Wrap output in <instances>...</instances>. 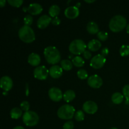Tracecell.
<instances>
[{"mask_svg":"<svg viewBox=\"0 0 129 129\" xmlns=\"http://www.w3.org/2000/svg\"><path fill=\"white\" fill-rule=\"evenodd\" d=\"M127 20L122 15H115L109 22V28L113 32H119L127 26Z\"/></svg>","mask_w":129,"mask_h":129,"instance_id":"obj_2","label":"cell"},{"mask_svg":"<svg viewBox=\"0 0 129 129\" xmlns=\"http://www.w3.org/2000/svg\"><path fill=\"white\" fill-rule=\"evenodd\" d=\"M10 116L13 119H18L22 116V110L18 107L13 108L10 112Z\"/></svg>","mask_w":129,"mask_h":129,"instance_id":"obj_23","label":"cell"},{"mask_svg":"<svg viewBox=\"0 0 129 129\" xmlns=\"http://www.w3.org/2000/svg\"><path fill=\"white\" fill-rule=\"evenodd\" d=\"M110 129H118V128H116V127H112V128H110Z\"/></svg>","mask_w":129,"mask_h":129,"instance_id":"obj_44","label":"cell"},{"mask_svg":"<svg viewBox=\"0 0 129 129\" xmlns=\"http://www.w3.org/2000/svg\"><path fill=\"white\" fill-rule=\"evenodd\" d=\"M42 6L39 3H31L28 8H23L24 11H28L31 15H38L42 11Z\"/></svg>","mask_w":129,"mask_h":129,"instance_id":"obj_11","label":"cell"},{"mask_svg":"<svg viewBox=\"0 0 129 129\" xmlns=\"http://www.w3.org/2000/svg\"><path fill=\"white\" fill-rule=\"evenodd\" d=\"M108 54H109V50H108V49L107 47L103 48V49L101 50V54H102L103 57H105L106 56H107Z\"/></svg>","mask_w":129,"mask_h":129,"instance_id":"obj_37","label":"cell"},{"mask_svg":"<svg viewBox=\"0 0 129 129\" xmlns=\"http://www.w3.org/2000/svg\"><path fill=\"white\" fill-rule=\"evenodd\" d=\"M49 74V70L44 66H38L34 69V77L39 80H45L47 79Z\"/></svg>","mask_w":129,"mask_h":129,"instance_id":"obj_8","label":"cell"},{"mask_svg":"<svg viewBox=\"0 0 129 129\" xmlns=\"http://www.w3.org/2000/svg\"><path fill=\"white\" fill-rule=\"evenodd\" d=\"M75 115V109L69 105H64L57 110V116L62 120H70Z\"/></svg>","mask_w":129,"mask_h":129,"instance_id":"obj_4","label":"cell"},{"mask_svg":"<svg viewBox=\"0 0 129 129\" xmlns=\"http://www.w3.org/2000/svg\"><path fill=\"white\" fill-rule=\"evenodd\" d=\"M63 73V69L60 66L58 65H54L50 67L49 69V74L50 76L54 79L59 78Z\"/></svg>","mask_w":129,"mask_h":129,"instance_id":"obj_16","label":"cell"},{"mask_svg":"<svg viewBox=\"0 0 129 129\" xmlns=\"http://www.w3.org/2000/svg\"><path fill=\"white\" fill-rule=\"evenodd\" d=\"M83 109L88 114H94L98 110V105L93 101H87L83 104Z\"/></svg>","mask_w":129,"mask_h":129,"instance_id":"obj_12","label":"cell"},{"mask_svg":"<svg viewBox=\"0 0 129 129\" xmlns=\"http://www.w3.org/2000/svg\"><path fill=\"white\" fill-rule=\"evenodd\" d=\"M122 92H123V94L125 97L126 100H127V103H128L129 102V84H126L124 86L122 89Z\"/></svg>","mask_w":129,"mask_h":129,"instance_id":"obj_31","label":"cell"},{"mask_svg":"<svg viewBox=\"0 0 129 129\" xmlns=\"http://www.w3.org/2000/svg\"><path fill=\"white\" fill-rule=\"evenodd\" d=\"M60 66L62 69L65 71H70L72 69L73 66V64L71 60H68V59H64L60 61Z\"/></svg>","mask_w":129,"mask_h":129,"instance_id":"obj_24","label":"cell"},{"mask_svg":"<svg viewBox=\"0 0 129 129\" xmlns=\"http://www.w3.org/2000/svg\"><path fill=\"white\" fill-rule=\"evenodd\" d=\"M77 75H78V78L82 80L86 79L88 76V74L86 71L83 69H81L78 71V73H77Z\"/></svg>","mask_w":129,"mask_h":129,"instance_id":"obj_27","label":"cell"},{"mask_svg":"<svg viewBox=\"0 0 129 129\" xmlns=\"http://www.w3.org/2000/svg\"><path fill=\"white\" fill-rule=\"evenodd\" d=\"M23 22L25 25H26V26H30V25H31L33 23V17L31 16V15H26L23 19Z\"/></svg>","mask_w":129,"mask_h":129,"instance_id":"obj_32","label":"cell"},{"mask_svg":"<svg viewBox=\"0 0 129 129\" xmlns=\"http://www.w3.org/2000/svg\"><path fill=\"white\" fill-rule=\"evenodd\" d=\"M74 117H75V119L78 122H81L84 119V113L83 111L78 110L76 112Z\"/></svg>","mask_w":129,"mask_h":129,"instance_id":"obj_28","label":"cell"},{"mask_svg":"<svg viewBox=\"0 0 129 129\" xmlns=\"http://www.w3.org/2000/svg\"><path fill=\"white\" fill-rule=\"evenodd\" d=\"M23 121L28 127H34L39 123V117L36 112L29 110L23 115Z\"/></svg>","mask_w":129,"mask_h":129,"instance_id":"obj_6","label":"cell"},{"mask_svg":"<svg viewBox=\"0 0 129 129\" xmlns=\"http://www.w3.org/2000/svg\"><path fill=\"white\" fill-rule=\"evenodd\" d=\"M30 103L27 102V101H23L20 104V108L22 110L25 111V112L29 111L30 109Z\"/></svg>","mask_w":129,"mask_h":129,"instance_id":"obj_33","label":"cell"},{"mask_svg":"<svg viewBox=\"0 0 129 129\" xmlns=\"http://www.w3.org/2000/svg\"><path fill=\"white\" fill-rule=\"evenodd\" d=\"M97 37H98V39L101 41H106L108 39V34L107 32L105 31H99L97 34Z\"/></svg>","mask_w":129,"mask_h":129,"instance_id":"obj_30","label":"cell"},{"mask_svg":"<svg viewBox=\"0 0 129 129\" xmlns=\"http://www.w3.org/2000/svg\"><path fill=\"white\" fill-rule=\"evenodd\" d=\"M6 92H7V91L3 92V94H4V95H6V94H7V93H6Z\"/></svg>","mask_w":129,"mask_h":129,"instance_id":"obj_43","label":"cell"},{"mask_svg":"<svg viewBox=\"0 0 129 129\" xmlns=\"http://www.w3.org/2000/svg\"><path fill=\"white\" fill-rule=\"evenodd\" d=\"M92 55H91V53L90 52V51L89 50H86L84 52V53H83V57H84V59H91V57Z\"/></svg>","mask_w":129,"mask_h":129,"instance_id":"obj_36","label":"cell"},{"mask_svg":"<svg viewBox=\"0 0 129 129\" xmlns=\"http://www.w3.org/2000/svg\"><path fill=\"white\" fill-rule=\"evenodd\" d=\"M88 84L93 88H100L103 84V80L98 75L94 74L89 76L88 79Z\"/></svg>","mask_w":129,"mask_h":129,"instance_id":"obj_10","label":"cell"},{"mask_svg":"<svg viewBox=\"0 0 129 129\" xmlns=\"http://www.w3.org/2000/svg\"><path fill=\"white\" fill-rule=\"evenodd\" d=\"M106 62V58L102 54H98L93 57L90 62V66L95 69H99L103 68Z\"/></svg>","mask_w":129,"mask_h":129,"instance_id":"obj_7","label":"cell"},{"mask_svg":"<svg viewBox=\"0 0 129 129\" xmlns=\"http://www.w3.org/2000/svg\"><path fill=\"white\" fill-rule=\"evenodd\" d=\"M80 5H81L80 3H77L76 5V6L77 8H79V6H80Z\"/></svg>","mask_w":129,"mask_h":129,"instance_id":"obj_42","label":"cell"},{"mask_svg":"<svg viewBox=\"0 0 129 129\" xmlns=\"http://www.w3.org/2000/svg\"><path fill=\"white\" fill-rule=\"evenodd\" d=\"M0 85H1V88L5 91L8 92L11 89L13 83V81L10 77L8 76H4L1 78Z\"/></svg>","mask_w":129,"mask_h":129,"instance_id":"obj_13","label":"cell"},{"mask_svg":"<svg viewBox=\"0 0 129 129\" xmlns=\"http://www.w3.org/2000/svg\"><path fill=\"white\" fill-rule=\"evenodd\" d=\"M18 37L25 43H31L35 40V34L30 26L23 25L18 31Z\"/></svg>","mask_w":129,"mask_h":129,"instance_id":"obj_3","label":"cell"},{"mask_svg":"<svg viewBox=\"0 0 129 129\" xmlns=\"http://www.w3.org/2000/svg\"><path fill=\"white\" fill-rule=\"evenodd\" d=\"M49 96L53 102H58L61 100L62 98H63V94L62 91L59 88L53 87L49 89Z\"/></svg>","mask_w":129,"mask_h":129,"instance_id":"obj_9","label":"cell"},{"mask_svg":"<svg viewBox=\"0 0 129 129\" xmlns=\"http://www.w3.org/2000/svg\"><path fill=\"white\" fill-rule=\"evenodd\" d=\"M72 62H73V65L75 66L76 67L78 68H81L83 67L84 64V60L80 56H76L75 57L73 58L72 60Z\"/></svg>","mask_w":129,"mask_h":129,"instance_id":"obj_25","label":"cell"},{"mask_svg":"<svg viewBox=\"0 0 129 129\" xmlns=\"http://www.w3.org/2000/svg\"><path fill=\"white\" fill-rule=\"evenodd\" d=\"M112 101L114 104H120L123 101V95L119 92H116L112 94Z\"/></svg>","mask_w":129,"mask_h":129,"instance_id":"obj_21","label":"cell"},{"mask_svg":"<svg viewBox=\"0 0 129 129\" xmlns=\"http://www.w3.org/2000/svg\"><path fill=\"white\" fill-rule=\"evenodd\" d=\"M40 61L41 59L40 55L36 53H31L28 57V62L32 66L38 67V66L40 64Z\"/></svg>","mask_w":129,"mask_h":129,"instance_id":"obj_17","label":"cell"},{"mask_svg":"<svg viewBox=\"0 0 129 129\" xmlns=\"http://www.w3.org/2000/svg\"><path fill=\"white\" fill-rule=\"evenodd\" d=\"M64 15L68 18L74 19L79 15V10L76 6H69L64 11Z\"/></svg>","mask_w":129,"mask_h":129,"instance_id":"obj_14","label":"cell"},{"mask_svg":"<svg viewBox=\"0 0 129 129\" xmlns=\"http://www.w3.org/2000/svg\"><path fill=\"white\" fill-rule=\"evenodd\" d=\"M119 52L121 56H128V55H129V45H123L120 49Z\"/></svg>","mask_w":129,"mask_h":129,"instance_id":"obj_26","label":"cell"},{"mask_svg":"<svg viewBox=\"0 0 129 129\" xmlns=\"http://www.w3.org/2000/svg\"><path fill=\"white\" fill-rule=\"evenodd\" d=\"M86 45L81 39H76L71 42L69 47V50L73 54L80 55L83 54L86 50Z\"/></svg>","mask_w":129,"mask_h":129,"instance_id":"obj_5","label":"cell"},{"mask_svg":"<svg viewBox=\"0 0 129 129\" xmlns=\"http://www.w3.org/2000/svg\"><path fill=\"white\" fill-rule=\"evenodd\" d=\"M60 9L58 5H52L50 7L49 10V13L50 15V17L55 18L57 16V15H59V14L60 13Z\"/></svg>","mask_w":129,"mask_h":129,"instance_id":"obj_22","label":"cell"},{"mask_svg":"<svg viewBox=\"0 0 129 129\" xmlns=\"http://www.w3.org/2000/svg\"><path fill=\"white\" fill-rule=\"evenodd\" d=\"M44 56L49 64L55 65L60 62V54L59 50L54 46H48L44 49Z\"/></svg>","mask_w":129,"mask_h":129,"instance_id":"obj_1","label":"cell"},{"mask_svg":"<svg viewBox=\"0 0 129 129\" xmlns=\"http://www.w3.org/2000/svg\"><path fill=\"white\" fill-rule=\"evenodd\" d=\"M84 1H85L86 3H94L95 1H94V0H93V1H88V0H85Z\"/></svg>","mask_w":129,"mask_h":129,"instance_id":"obj_40","label":"cell"},{"mask_svg":"<svg viewBox=\"0 0 129 129\" xmlns=\"http://www.w3.org/2000/svg\"><path fill=\"white\" fill-rule=\"evenodd\" d=\"M126 30H127V32L129 34V24L127 25V26H126Z\"/></svg>","mask_w":129,"mask_h":129,"instance_id":"obj_41","label":"cell"},{"mask_svg":"<svg viewBox=\"0 0 129 129\" xmlns=\"http://www.w3.org/2000/svg\"><path fill=\"white\" fill-rule=\"evenodd\" d=\"M102 47V44L100 40L93 39L89 41L88 44V48L89 50L93 52L98 51Z\"/></svg>","mask_w":129,"mask_h":129,"instance_id":"obj_18","label":"cell"},{"mask_svg":"<svg viewBox=\"0 0 129 129\" xmlns=\"http://www.w3.org/2000/svg\"><path fill=\"white\" fill-rule=\"evenodd\" d=\"M74 123L72 121L66 122L63 125V129H74Z\"/></svg>","mask_w":129,"mask_h":129,"instance_id":"obj_34","label":"cell"},{"mask_svg":"<svg viewBox=\"0 0 129 129\" xmlns=\"http://www.w3.org/2000/svg\"><path fill=\"white\" fill-rule=\"evenodd\" d=\"M76 98V93L72 89H69V90L66 91L65 93L63 94V98L65 102L69 103V102H72L74 100V98Z\"/></svg>","mask_w":129,"mask_h":129,"instance_id":"obj_20","label":"cell"},{"mask_svg":"<svg viewBox=\"0 0 129 129\" xmlns=\"http://www.w3.org/2000/svg\"><path fill=\"white\" fill-rule=\"evenodd\" d=\"M86 29L89 34H93V35L99 32V27L98 26V24L94 21H89L87 24Z\"/></svg>","mask_w":129,"mask_h":129,"instance_id":"obj_19","label":"cell"},{"mask_svg":"<svg viewBox=\"0 0 129 129\" xmlns=\"http://www.w3.org/2000/svg\"><path fill=\"white\" fill-rule=\"evenodd\" d=\"M8 3L13 7L18 8L21 5H22L23 1V0H15H15H8Z\"/></svg>","mask_w":129,"mask_h":129,"instance_id":"obj_29","label":"cell"},{"mask_svg":"<svg viewBox=\"0 0 129 129\" xmlns=\"http://www.w3.org/2000/svg\"><path fill=\"white\" fill-rule=\"evenodd\" d=\"M52 25H55V26H58V25H60V20L59 19V17H55L52 20Z\"/></svg>","mask_w":129,"mask_h":129,"instance_id":"obj_35","label":"cell"},{"mask_svg":"<svg viewBox=\"0 0 129 129\" xmlns=\"http://www.w3.org/2000/svg\"><path fill=\"white\" fill-rule=\"evenodd\" d=\"M6 5V1L5 0H1L0 1V6L1 7H3Z\"/></svg>","mask_w":129,"mask_h":129,"instance_id":"obj_38","label":"cell"},{"mask_svg":"<svg viewBox=\"0 0 129 129\" xmlns=\"http://www.w3.org/2000/svg\"><path fill=\"white\" fill-rule=\"evenodd\" d=\"M52 19L50 16L46 15H42L38 19L37 25L39 28L44 29L49 26L50 22H52Z\"/></svg>","mask_w":129,"mask_h":129,"instance_id":"obj_15","label":"cell"},{"mask_svg":"<svg viewBox=\"0 0 129 129\" xmlns=\"http://www.w3.org/2000/svg\"><path fill=\"white\" fill-rule=\"evenodd\" d=\"M13 129H25V128H24L23 127H21V126H16V127H14Z\"/></svg>","mask_w":129,"mask_h":129,"instance_id":"obj_39","label":"cell"}]
</instances>
